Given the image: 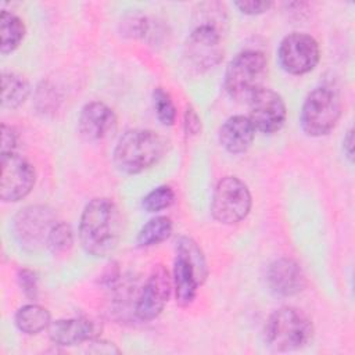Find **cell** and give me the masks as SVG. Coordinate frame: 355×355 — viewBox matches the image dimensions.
Returning a JSON list of instances; mask_svg holds the SVG:
<instances>
[{"mask_svg": "<svg viewBox=\"0 0 355 355\" xmlns=\"http://www.w3.org/2000/svg\"><path fill=\"white\" fill-rule=\"evenodd\" d=\"M122 219L115 202L105 197L90 200L79 220V241L94 257L111 255L121 239Z\"/></svg>", "mask_w": 355, "mask_h": 355, "instance_id": "1", "label": "cell"}, {"mask_svg": "<svg viewBox=\"0 0 355 355\" xmlns=\"http://www.w3.org/2000/svg\"><path fill=\"white\" fill-rule=\"evenodd\" d=\"M166 150L165 139L150 129L125 132L114 148L115 166L128 175L140 173L157 164Z\"/></svg>", "mask_w": 355, "mask_h": 355, "instance_id": "2", "label": "cell"}, {"mask_svg": "<svg viewBox=\"0 0 355 355\" xmlns=\"http://www.w3.org/2000/svg\"><path fill=\"white\" fill-rule=\"evenodd\" d=\"M263 334L272 349L279 352L295 351L309 344L313 336V324L301 309L283 306L268 318Z\"/></svg>", "mask_w": 355, "mask_h": 355, "instance_id": "3", "label": "cell"}, {"mask_svg": "<svg viewBox=\"0 0 355 355\" xmlns=\"http://www.w3.org/2000/svg\"><path fill=\"white\" fill-rule=\"evenodd\" d=\"M268 75V60L259 50H244L234 55L226 67L223 86L227 94L237 101H248L263 87Z\"/></svg>", "mask_w": 355, "mask_h": 355, "instance_id": "4", "label": "cell"}, {"mask_svg": "<svg viewBox=\"0 0 355 355\" xmlns=\"http://www.w3.org/2000/svg\"><path fill=\"white\" fill-rule=\"evenodd\" d=\"M341 116V100L336 90L327 86L315 87L305 98L300 123L302 130L312 137L329 135Z\"/></svg>", "mask_w": 355, "mask_h": 355, "instance_id": "5", "label": "cell"}, {"mask_svg": "<svg viewBox=\"0 0 355 355\" xmlns=\"http://www.w3.org/2000/svg\"><path fill=\"white\" fill-rule=\"evenodd\" d=\"M252 198L247 184L236 176L222 178L212 194L211 214L215 220L233 225L243 220L251 211Z\"/></svg>", "mask_w": 355, "mask_h": 355, "instance_id": "6", "label": "cell"}, {"mask_svg": "<svg viewBox=\"0 0 355 355\" xmlns=\"http://www.w3.org/2000/svg\"><path fill=\"white\" fill-rule=\"evenodd\" d=\"M319 58V44L311 35L293 32L284 36L279 44L277 60L287 73H308L318 65Z\"/></svg>", "mask_w": 355, "mask_h": 355, "instance_id": "7", "label": "cell"}, {"mask_svg": "<svg viewBox=\"0 0 355 355\" xmlns=\"http://www.w3.org/2000/svg\"><path fill=\"white\" fill-rule=\"evenodd\" d=\"M184 55L198 71L216 67L223 58L222 32L214 26L197 24L186 40Z\"/></svg>", "mask_w": 355, "mask_h": 355, "instance_id": "8", "label": "cell"}, {"mask_svg": "<svg viewBox=\"0 0 355 355\" xmlns=\"http://www.w3.org/2000/svg\"><path fill=\"white\" fill-rule=\"evenodd\" d=\"M35 168L24 157L10 153L1 154L0 198L4 202H15L26 197L35 186Z\"/></svg>", "mask_w": 355, "mask_h": 355, "instance_id": "9", "label": "cell"}, {"mask_svg": "<svg viewBox=\"0 0 355 355\" xmlns=\"http://www.w3.org/2000/svg\"><path fill=\"white\" fill-rule=\"evenodd\" d=\"M248 103V118L255 130L270 135L283 128L287 118V108L279 93L268 87H261L251 96Z\"/></svg>", "mask_w": 355, "mask_h": 355, "instance_id": "10", "label": "cell"}, {"mask_svg": "<svg viewBox=\"0 0 355 355\" xmlns=\"http://www.w3.org/2000/svg\"><path fill=\"white\" fill-rule=\"evenodd\" d=\"M172 291V280L168 269L158 263L155 265L137 298L135 313L140 320L148 322L155 319L165 308Z\"/></svg>", "mask_w": 355, "mask_h": 355, "instance_id": "11", "label": "cell"}, {"mask_svg": "<svg viewBox=\"0 0 355 355\" xmlns=\"http://www.w3.org/2000/svg\"><path fill=\"white\" fill-rule=\"evenodd\" d=\"M54 223V215L49 208L31 205L17 214L14 219V233L21 245L35 250L46 243Z\"/></svg>", "mask_w": 355, "mask_h": 355, "instance_id": "12", "label": "cell"}, {"mask_svg": "<svg viewBox=\"0 0 355 355\" xmlns=\"http://www.w3.org/2000/svg\"><path fill=\"white\" fill-rule=\"evenodd\" d=\"M116 116L101 101H90L83 105L78 119V130L86 141H98L115 130Z\"/></svg>", "mask_w": 355, "mask_h": 355, "instance_id": "13", "label": "cell"}, {"mask_svg": "<svg viewBox=\"0 0 355 355\" xmlns=\"http://www.w3.org/2000/svg\"><path fill=\"white\" fill-rule=\"evenodd\" d=\"M269 288L282 297H293L301 293L306 286L305 275L301 266L291 258H279L273 261L266 273Z\"/></svg>", "mask_w": 355, "mask_h": 355, "instance_id": "14", "label": "cell"}, {"mask_svg": "<svg viewBox=\"0 0 355 355\" xmlns=\"http://www.w3.org/2000/svg\"><path fill=\"white\" fill-rule=\"evenodd\" d=\"M100 331L98 324L89 318H71L58 319L50 323L49 336L50 340L62 347H71L90 341L97 337Z\"/></svg>", "mask_w": 355, "mask_h": 355, "instance_id": "15", "label": "cell"}, {"mask_svg": "<svg viewBox=\"0 0 355 355\" xmlns=\"http://www.w3.org/2000/svg\"><path fill=\"white\" fill-rule=\"evenodd\" d=\"M255 137V128L248 116L233 115L219 129V143L230 154L245 153Z\"/></svg>", "mask_w": 355, "mask_h": 355, "instance_id": "16", "label": "cell"}, {"mask_svg": "<svg viewBox=\"0 0 355 355\" xmlns=\"http://www.w3.org/2000/svg\"><path fill=\"white\" fill-rule=\"evenodd\" d=\"M173 286L176 302L180 306H189L193 304L197 288L201 283L196 268L190 263V261L180 252L176 251V258L173 262Z\"/></svg>", "mask_w": 355, "mask_h": 355, "instance_id": "17", "label": "cell"}, {"mask_svg": "<svg viewBox=\"0 0 355 355\" xmlns=\"http://www.w3.org/2000/svg\"><path fill=\"white\" fill-rule=\"evenodd\" d=\"M15 326L25 334H37L47 329L51 323L50 312L37 304L21 306L15 313Z\"/></svg>", "mask_w": 355, "mask_h": 355, "instance_id": "18", "label": "cell"}, {"mask_svg": "<svg viewBox=\"0 0 355 355\" xmlns=\"http://www.w3.org/2000/svg\"><path fill=\"white\" fill-rule=\"evenodd\" d=\"M26 33L25 25L19 17L10 11H3L1 12V19H0V35H1V44H0V51L1 54H10L24 40Z\"/></svg>", "mask_w": 355, "mask_h": 355, "instance_id": "19", "label": "cell"}, {"mask_svg": "<svg viewBox=\"0 0 355 355\" xmlns=\"http://www.w3.org/2000/svg\"><path fill=\"white\" fill-rule=\"evenodd\" d=\"M29 94L26 79L15 72H4L1 76V104L6 108H18Z\"/></svg>", "mask_w": 355, "mask_h": 355, "instance_id": "20", "label": "cell"}, {"mask_svg": "<svg viewBox=\"0 0 355 355\" xmlns=\"http://www.w3.org/2000/svg\"><path fill=\"white\" fill-rule=\"evenodd\" d=\"M172 220L168 216H155L150 219L137 234L140 247H151L165 241L172 234Z\"/></svg>", "mask_w": 355, "mask_h": 355, "instance_id": "21", "label": "cell"}, {"mask_svg": "<svg viewBox=\"0 0 355 355\" xmlns=\"http://www.w3.org/2000/svg\"><path fill=\"white\" fill-rule=\"evenodd\" d=\"M176 251L183 254L190 261V263L196 268L201 283H204L208 276V266L200 245L191 237L182 236L176 243Z\"/></svg>", "mask_w": 355, "mask_h": 355, "instance_id": "22", "label": "cell"}, {"mask_svg": "<svg viewBox=\"0 0 355 355\" xmlns=\"http://www.w3.org/2000/svg\"><path fill=\"white\" fill-rule=\"evenodd\" d=\"M153 105L158 121L164 126H172L176 121V107L169 93L162 87L153 90Z\"/></svg>", "mask_w": 355, "mask_h": 355, "instance_id": "23", "label": "cell"}, {"mask_svg": "<svg viewBox=\"0 0 355 355\" xmlns=\"http://www.w3.org/2000/svg\"><path fill=\"white\" fill-rule=\"evenodd\" d=\"M73 244V233L68 223H54L49 232L46 245L53 254H62L68 251Z\"/></svg>", "mask_w": 355, "mask_h": 355, "instance_id": "24", "label": "cell"}, {"mask_svg": "<svg viewBox=\"0 0 355 355\" xmlns=\"http://www.w3.org/2000/svg\"><path fill=\"white\" fill-rule=\"evenodd\" d=\"M175 202V191L172 187L162 184L153 189L141 201L143 208L147 212H158L169 208Z\"/></svg>", "mask_w": 355, "mask_h": 355, "instance_id": "25", "label": "cell"}, {"mask_svg": "<svg viewBox=\"0 0 355 355\" xmlns=\"http://www.w3.org/2000/svg\"><path fill=\"white\" fill-rule=\"evenodd\" d=\"M18 283L19 287L22 288L24 294L31 298V300H36L37 297V277L36 273L31 269H21L18 272Z\"/></svg>", "mask_w": 355, "mask_h": 355, "instance_id": "26", "label": "cell"}, {"mask_svg": "<svg viewBox=\"0 0 355 355\" xmlns=\"http://www.w3.org/2000/svg\"><path fill=\"white\" fill-rule=\"evenodd\" d=\"M234 6L240 12L245 15H259L266 12L273 6V3L266 0H240L234 1Z\"/></svg>", "mask_w": 355, "mask_h": 355, "instance_id": "27", "label": "cell"}, {"mask_svg": "<svg viewBox=\"0 0 355 355\" xmlns=\"http://www.w3.org/2000/svg\"><path fill=\"white\" fill-rule=\"evenodd\" d=\"M183 128L187 136H196L201 130V119L197 114V111L191 107L187 105L184 111V118H183Z\"/></svg>", "mask_w": 355, "mask_h": 355, "instance_id": "28", "label": "cell"}, {"mask_svg": "<svg viewBox=\"0 0 355 355\" xmlns=\"http://www.w3.org/2000/svg\"><path fill=\"white\" fill-rule=\"evenodd\" d=\"M15 146H17L15 130L11 126L3 123L1 125V154L14 153Z\"/></svg>", "mask_w": 355, "mask_h": 355, "instance_id": "29", "label": "cell"}, {"mask_svg": "<svg viewBox=\"0 0 355 355\" xmlns=\"http://www.w3.org/2000/svg\"><path fill=\"white\" fill-rule=\"evenodd\" d=\"M343 147H344V153H345V157L352 161V155H354V132L352 129H349L343 140Z\"/></svg>", "mask_w": 355, "mask_h": 355, "instance_id": "30", "label": "cell"}]
</instances>
